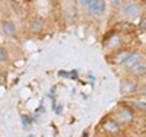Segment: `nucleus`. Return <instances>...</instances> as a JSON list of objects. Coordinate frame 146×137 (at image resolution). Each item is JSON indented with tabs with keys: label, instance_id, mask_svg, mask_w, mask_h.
Listing matches in <instances>:
<instances>
[{
	"label": "nucleus",
	"instance_id": "nucleus-12",
	"mask_svg": "<svg viewBox=\"0 0 146 137\" xmlns=\"http://www.w3.org/2000/svg\"><path fill=\"white\" fill-rule=\"evenodd\" d=\"M130 107L135 111H137V113L146 114V101H145V99H131V101H130Z\"/></svg>",
	"mask_w": 146,
	"mask_h": 137
},
{
	"label": "nucleus",
	"instance_id": "nucleus-3",
	"mask_svg": "<svg viewBox=\"0 0 146 137\" xmlns=\"http://www.w3.org/2000/svg\"><path fill=\"white\" fill-rule=\"evenodd\" d=\"M115 120L118 121L120 126H130L135 120V114H133V111L126 108V107H121L117 109L115 113Z\"/></svg>",
	"mask_w": 146,
	"mask_h": 137
},
{
	"label": "nucleus",
	"instance_id": "nucleus-2",
	"mask_svg": "<svg viewBox=\"0 0 146 137\" xmlns=\"http://www.w3.org/2000/svg\"><path fill=\"white\" fill-rule=\"evenodd\" d=\"M0 31L3 32L5 36H7L9 40H15L18 36V28L15 21H12L9 18H5L0 21Z\"/></svg>",
	"mask_w": 146,
	"mask_h": 137
},
{
	"label": "nucleus",
	"instance_id": "nucleus-15",
	"mask_svg": "<svg viewBox=\"0 0 146 137\" xmlns=\"http://www.w3.org/2000/svg\"><path fill=\"white\" fill-rule=\"evenodd\" d=\"M92 2L94 0H79V5H80V7H83V9H89V6L92 5Z\"/></svg>",
	"mask_w": 146,
	"mask_h": 137
},
{
	"label": "nucleus",
	"instance_id": "nucleus-5",
	"mask_svg": "<svg viewBox=\"0 0 146 137\" xmlns=\"http://www.w3.org/2000/svg\"><path fill=\"white\" fill-rule=\"evenodd\" d=\"M140 61H143V56H142V53H139V51H130L127 60L123 63V67H124L126 70H130L131 67H135L136 64H139Z\"/></svg>",
	"mask_w": 146,
	"mask_h": 137
},
{
	"label": "nucleus",
	"instance_id": "nucleus-14",
	"mask_svg": "<svg viewBox=\"0 0 146 137\" xmlns=\"http://www.w3.org/2000/svg\"><path fill=\"white\" fill-rule=\"evenodd\" d=\"M9 60H10V54H9V51L6 50V47L0 45V64H6V63H9Z\"/></svg>",
	"mask_w": 146,
	"mask_h": 137
},
{
	"label": "nucleus",
	"instance_id": "nucleus-13",
	"mask_svg": "<svg viewBox=\"0 0 146 137\" xmlns=\"http://www.w3.org/2000/svg\"><path fill=\"white\" fill-rule=\"evenodd\" d=\"M129 54H130V50H121V51L115 53V54H114V63L123 66V63L127 60Z\"/></svg>",
	"mask_w": 146,
	"mask_h": 137
},
{
	"label": "nucleus",
	"instance_id": "nucleus-16",
	"mask_svg": "<svg viewBox=\"0 0 146 137\" xmlns=\"http://www.w3.org/2000/svg\"><path fill=\"white\" fill-rule=\"evenodd\" d=\"M139 28L142 31H146V18H142V21L139 22Z\"/></svg>",
	"mask_w": 146,
	"mask_h": 137
},
{
	"label": "nucleus",
	"instance_id": "nucleus-17",
	"mask_svg": "<svg viewBox=\"0 0 146 137\" xmlns=\"http://www.w3.org/2000/svg\"><path fill=\"white\" fill-rule=\"evenodd\" d=\"M110 3H111V6H114V7H120L121 6V0H108Z\"/></svg>",
	"mask_w": 146,
	"mask_h": 137
},
{
	"label": "nucleus",
	"instance_id": "nucleus-19",
	"mask_svg": "<svg viewBox=\"0 0 146 137\" xmlns=\"http://www.w3.org/2000/svg\"><path fill=\"white\" fill-rule=\"evenodd\" d=\"M70 2H73V3H79V0H70Z\"/></svg>",
	"mask_w": 146,
	"mask_h": 137
},
{
	"label": "nucleus",
	"instance_id": "nucleus-9",
	"mask_svg": "<svg viewBox=\"0 0 146 137\" xmlns=\"http://www.w3.org/2000/svg\"><path fill=\"white\" fill-rule=\"evenodd\" d=\"M44 26L45 23H44V19L41 18H32L29 21V31L32 34H41L44 31Z\"/></svg>",
	"mask_w": 146,
	"mask_h": 137
},
{
	"label": "nucleus",
	"instance_id": "nucleus-8",
	"mask_svg": "<svg viewBox=\"0 0 146 137\" xmlns=\"http://www.w3.org/2000/svg\"><path fill=\"white\" fill-rule=\"evenodd\" d=\"M121 42H123V40H121V35L120 32H113L111 35L108 36V38L105 40V48L107 50H115L121 45Z\"/></svg>",
	"mask_w": 146,
	"mask_h": 137
},
{
	"label": "nucleus",
	"instance_id": "nucleus-7",
	"mask_svg": "<svg viewBox=\"0 0 146 137\" xmlns=\"http://www.w3.org/2000/svg\"><path fill=\"white\" fill-rule=\"evenodd\" d=\"M139 83L135 80H123L121 82V93L123 95H131V93H136L139 92Z\"/></svg>",
	"mask_w": 146,
	"mask_h": 137
},
{
	"label": "nucleus",
	"instance_id": "nucleus-4",
	"mask_svg": "<svg viewBox=\"0 0 146 137\" xmlns=\"http://www.w3.org/2000/svg\"><path fill=\"white\" fill-rule=\"evenodd\" d=\"M105 10H107V2H105V0H94L92 5L88 9V12L92 16H95V18L102 16L105 13Z\"/></svg>",
	"mask_w": 146,
	"mask_h": 137
},
{
	"label": "nucleus",
	"instance_id": "nucleus-6",
	"mask_svg": "<svg viewBox=\"0 0 146 137\" xmlns=\"http://www.w3.org/2000/svg\"><path fill=\"white\" fill-rule=\"evenodd\" d=\"M102 130L108 134H118L121 130V126L115 118H108L102 122Z\"/></svg>",
	"mask_w": 146,
	"mask_h": 137
},
{
	"label": "nucleus",
	"instance_id": "nucleus-20",
	"mask_svg": "<svg viewBox=\"0 0 146 137\" xmlns=\"http://www.w3.org/2000/svg\"><path fill=\"white\" fill-rule=\"evenodd\" d=\"M0 16H2V9H0Z\"/></svg>",
	"mask_w": 146,
	"mask_h": 137
},
{
	"label": "nucleus",
	"instance_id": "nucleus-22",
	"mask_svg": "<svg viewBox=\"0 0 146 137\" xmlns=\"http://www.w3.org/2000/svg\"><path fill=\"white\" fill-rule=\"evenodd\" d=\"M28 137H35V136H34V134H32V136H28Z\"/></svg>",
	"mask_w": 146,
	"mask_h": 137
},
{
	"label": "nucleus",
	"instance_id": "nucleus-1",
	"mask_svg": "<svg viewBox=\"0 0 146 137\" xmlns=\"http://www.w3.org/2000/svg\"><path fill=\"white\" fill-rule=\"evenodd\" d=\"M140 13H142V7L136 2H126L121 6V15L126 19H137L140 18Z\"/></svg>",
	"mask_w": 146,
	"mask_h": 137
},
{
	"label": "nucleus",
	"instance_id": "nucleus-10",
	"mask_svg": "<svg viewBox=\"0 0 146 137\" xmlns=\"http://www.w3.org/2000/svg\"><path fill=\"white\" fill-rule=\"evenodd\" d=\"M131 76H135V77H140V76H145L146 74V63L145 61H140L139 64H136L135 67H131L130 70H127Z\"/></svg>",
	"mask_w": 146,
	"mask_h": 137
},
{
	"label": "nucleus",
	"instance_id": "nucleus-11",
	"mask_svg": "<svg viewBox=\"0 0 146 137\" xmlns=\"http://www.w3.org/2000/svg\"><path fill=\"white\" fill-rule=\"evenodd\" d=\"M117 32H133V31H135V25H133L130 21H120L118 23H117Z\"/></svg>",
	"mask_w": 146,
	"mask_h": 137
},
{
	"label": "nucleus",
	"instance_id": "nucleus-18",
	"mask_svg": "<svg viewBox=\"0 0 146 137\" xmlns=\"http://www.w3.org/2000/svg\"><path fill=\"white\" fill-rule=\"evenodd\" d=\"M3 79H5V76H3V74H2V71H0V85L3 83Z\"/></svg>",
	"mask_w": 146,
	"mask_h": 137
},
{
	"label": "nucleus",
	"instance_id": "nucleus-21",
	"mask_svg": "<svg viewBox=\"0 0 146 137\" xmlns=\"http://www.w3.org/2000/svg\"><path fill=\"white\" fill-rule=\"evenodd\" d=\"M96 137H105V136H96Z\"/></svg>",
	"mask_w": 146,
	"mask_h": 137
}]
</instances>
